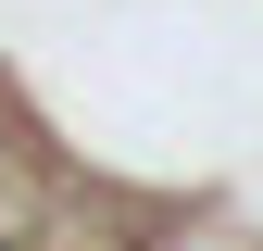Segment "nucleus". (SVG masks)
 Returning <instances> with one entry per match:
<instances>
[{
	"label": "nucleus",
	"mask_w": 263,
	"mask_h": 251,
	"mask_svg": "<svg viewBox=\"0 0 263 251\" xmlns=\"http://www.w3.org/2000/svg\"><path fill=\"white\" fill-rule=\"evenodd\" d=\"M138 251H263V213L251 201H213V188H163Z\"/></svg>",
	"instance_id": "1"
},
{
	"label": "nucleus",
	"mask_w": 263,
	"mask_h": 251,
	"mask_svg": "<svg viewBox=\"0 0 263 251\" xmlns=\"http://www.w3.org/2000/svg\"><path fill=\"white\" fill-rule=\"evenodd\" d=\"M13 113H25V88H13V76H0V126H13Z\"/></svg>",
	"instance_id": "2"
}]
</instances>
